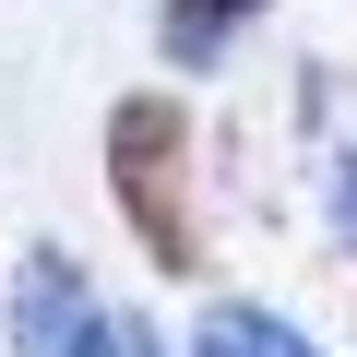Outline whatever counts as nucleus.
<instances>
[{
  "mask_svg": "<svg viewBox=\"0 0 357 357\" xmlns=\"http://www.w3.org/2000/svg\"><path fill=\"white\" fill-rule=\"evenodd\" d=\"M107 203L143 238L155 274H203V178H191V107L167 84L107 107Z\"/></svg>",
  "mask_w": 357,
  "mask_h": 357,
  "instance_id": "nucleus-1",
  "label": "nucleus"
},
{
  "mask_svg": "<svg viewBox=\"0 0 357 357\" xmlns=\"http://www.w3.org/2000/svg\"><path fill=\"white\" fill-rule=\"evenodd\" d=\"M0 333H13V357H107L96 274H84L72 250H24L13 286H0Z\"/></svg>",
  "mask_w": 357,
  "mask_h": 357,
  "instance_id": "nucleus-2",
  "label": "nucleus"
},
{
  "mask_svg": "<svg viewBox=\"0 0 357 357\" xmlns=\"http://www.w3.org/2000/svg\"><path fill=\"white\" fill-rule=\"evenodd\" d=\"M262 13L274 0H155V48H167V72H227Z\"/></svg>",
  "mask_w": 357,
  "mask_h": 357,
  "instance_id": "nucleus-3",
  "label": "nucleus"
},
{
  "mask_svg": "<svg viewBox=\"0 0 357 357\" xmlns=\"http://www.w3.org/2000/svg\"><path fill=\"white\" fill-rule=\"evenodd\" d=\"M178 357H321L286 310H250V298H215L203 321H191V345H178Z\"/></svg>",
  "mask_w": 357,
  "mask_h": 357,
  "instance_id": "nucleus-4",
  "label": "nucleus"
},
{
  "mask_svg": "<svg viewBox=\"0 0 357 357\" xmlns=\"http://www.w3.org/2000/svg\"><path fill=\"white\" fill-rule=\"evenodd\" d=\"M321 227L357 250V155H333V178H321Z\"/></svg>",
  "mask_w": 357,
  "mask_h": 357,
  "instance_id": "nucleus-5",
  "label": "nucleus"
},
{
  "mask_svg": "<svg viewBox=\"0 0 357 357\" xmlns=\"http://www.w3.org/2000/svg\"><path fill=\"white\" fill-rule=\"evenodd\" d=\"M107 357H167V333H155L143 310H107Z\"/></svg>",
  "mask_w": 357,
  "mask_h": 357,
  "instance_id": "nucleus-6",
  "label": "nucleus"
}]
</instances>
